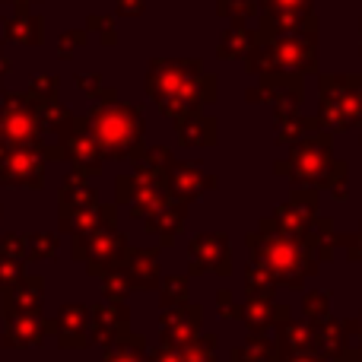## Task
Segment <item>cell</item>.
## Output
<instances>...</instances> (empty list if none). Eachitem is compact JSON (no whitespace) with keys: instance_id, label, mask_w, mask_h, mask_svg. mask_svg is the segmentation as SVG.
<instances>
[{"instance_id":"obj_1","label":"cell","mask_w":362,"mask_h":362,"mask_svg":"<svg viewBox=\"0 0 362 362\" xmlns=\"http://www.w3.org/2000/svg\"><path fill=\"white\" fill-rule=\"evenodd\" d=\"M150 93L165 112L187 108L197 102V64L194 61H159L150 70Z\"/></svg>"},{"instance_id":"obj_2","label":"cell","mask_w":362,"mask_h":362,"mask_svg":"<svg viewBox=\"0 0 362 362\" xmlns=\"http://www.w3.org/2000/svg\"><path fill=\"white\" fill-rule=\"evenodd\" d=\"M93 124H95V137H99V144L105 146L112 156H124L131 146H137L140 131H144L137 112H134V108H124V105L95 112Z\"/></svg>"},{"instance_id":"obj_3","label":"cell","mask_w":362,"mask_h":362,"mask_svg":"<svg viewBox=\"0 0 362 362\" xmlns=\"http://www.w3.org/2000/svg\"><path fill=\"white\" fill-rule=\"evenodd\" d=\"M264 6V25H267V32H293L299 29L302 23L308 19V13H312V0H261Z\"/></svg>"},{"instance_id":"obj_4","label":"cell","mask_w":362,"mask_h":362,"mask_svg":"<svg viewBox=\"0 0 362 362\" xmlns=\"http://www.w3.org/2000/svg\"><path fill=\"white\" fill-rule=\"evenodd\" d=\"M270 64L280 67H312L315 64V42H305L302 35H276L274 45L267 48Z\"/></svg>"},{"instance_id":"obj_5","label":"cell","mask_w":362,"mask_h":362,"mask_svg":"<svg viewBox=\"0 0 362 362\" xmlns=\"http://www.w3.org/2000/svg\"><path fill=\"white\" fill-rule=\"evenodd\" d=\"M4 118V134L16 144H29L35 137V115L23 105L19 99H10L6 102V112L0 115Z\"/></svg>"},{"instance_id":"obj_6","label":"cell","mask_w":362,"mask_h":362,"mask_svg":"<svg viewBox=\"0 0 362 362\" xmlns=\"http://www.w3.org/2000/svg\"><path fill=\"white\" fill-rule=\"evenodd\" d=\"M6 38L10 42H42V19L19 10V16H13L6 23Z\"/></svg>"},{"instance_id":"obj_7","label":"cell","mask_w":362,"mask_h":362,"mask_svg":"<svg viewBox=\"0 0 362 362\" xmlns=\"http://www.w3.org/2000/svg\"><path fill=\"white\" fill-rule=\"evenodd\" d=\"M299 248L289 242H283V238H274V245H270L267 251V264L276 270V274H286V270H293L296 264H299Z\"/></svg>"},{"instance_id":"obj_8","label":"cell","mask_w":362,"mask_h":362,"mask_svg":"<svg viewBox=\"0 0 362 362\" xmlns=\"http://www.w3.org/2000/svg\"><path fill=\"white\" fill-rule=\"evenodd\" d=\"M251 45H255V35L245 25H232L219 45V57H242L245 51H251Z\"/></svg>"},{"instance_id":"obj_9","label":"cell","mask_w":362,"mask_h":362,"mask_svg":"<svg viewBox=\"0 0 362 362\" xmlns=\"http://www.w3.org/2000/svg\"><path fill=\"white\" fill-rule=\"evenodd\" d=\"M6 181H25V175H32V178H42V163H38L32 153H16L13 156V163H10V169L4 172Z\"/></svg>"},{"instance_id":"obj_10","label":"cell","mask_w":362,"mask_h":362,"mask_svg":"<svg viewBox=\"0 0 362 362\" xmlns=\"http://www.w3.org/2000/svg\"><path fill=\"white\" fill-rule=\"evenodd\" d=\"M257 6L251 0H219V13L223 16H251Z\"/></svg>"},{"instance_id":"obj_11","label":"cell","mask_w":362,"mask_h":362,"mask_svg":"<svg viewBox=\"0 0 362 362\" xmlns=\"http://www.w3.org/2000/svg\"><path fill=\"white\" fill-rule=\"evenodd\" d=\"M118 10L124 13V16H137V13L144 10V0H118Z\"/></svg>"},{"instance_id":"obj_12","label":"cell","mask_w":362,"mask_h":362,"mask_svg":"<svg viewBox=\"0 0 362 362\" xmlns=\"http://www.w3.org/2000/svg\"><path fill=\"white\" fill-rule=\"evenodd\" d=\"M10 4H16V6H19V10H25V6H29V4H32V0H10Z\"/></svg>"},{"instance_id":"obj_13","label":"cell","mask_w":362,"mask_h":362,"mask_svg":"<svg viewBox=\"0 0 362 362\" xmlns=\"http://www.w3.org/2000/svg\"><path fill=\"white\" fill-rule=\"evenodd\" d=\"M112 362H137V359H131V356H115Z\"/></svg>"}]
</instances>
